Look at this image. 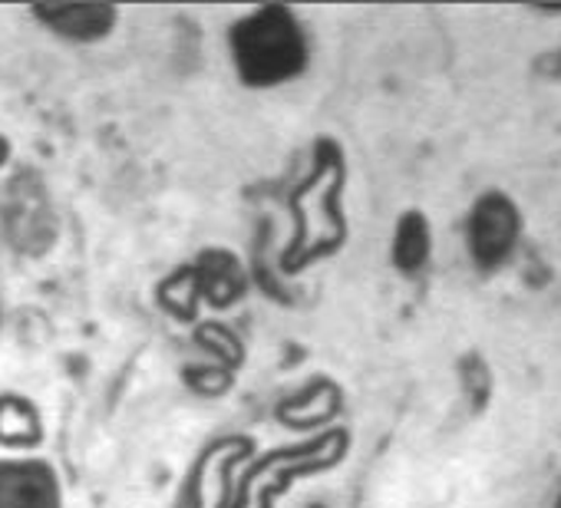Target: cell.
Returning a JSON list of instances; mask_svg holds the SVG:
<instances>
[{"mask_svg":"<svg viewBox=\"0 0 561 508\" xmlns=\"http://www.w3.org/2000/svg\"><path fill=\"white\" fill-rule=\"evenodd\" d=\"M231 50L241 80L251 86H277L298 77L308 54L298 21L280 8L257 11L241 21L231 34Z\"/></svg>","mask_w":561,"mask_h":508,"instance_id":"cell-1","label":"cell"},{"mask_svg":"<svg viewBox=\"0 0 561 508\" xmlns=\"http://www.w3.org/2000/svg\"><path fill=\"white\" fill-rule=\"evenodd\" d=\"M518 211L515 205L499 195V192H489L476 201L472 215H469V247H472V258L482 265V268H495L502 265L512 247H515V238H518Z\"/></svg>","mask_w":561,"mask_h":508,"instance_id":"cell-2","label":"cell"},{"mask_svg":"<svg viewBox=\"0 0 561 508\" xmlns=\"http://www.w3.org/2000/svg\"><path fill=\"white\" fill-rule=\"evenodd\" d=\"M0 508H60V492L41 462H0Z\"/></svg>","mask_w":561,"mask_h":508,"instance_id":"cell-3","label":"cell"},{"mask_svg":"<svg viewBox=\"0 0 561 508\" xmlns=\"http://www.w3.org/2000/svg\"><path fill=\"white\" fill-rule=\"evenodd\" d=\"M430 258V224L420 211L403 215L400 228H397V241H393V262L400 272L413 275L426 265Z\"/></svg>","mask_w":561,"mask_h":508,"instance_id":"cell-4","label":"cell"},{"mask_svg":"<svg viewBox=\"0 0 561 508\" xmlns=\"http://www.w3.org/2000/svg\"><path fill=\"white\" fill-rule=\"evenodd\" d=\"M41 18H44V21H50L60 34H67V37H80V41L106 34V31H110V24L116 21V14H113L110 8H96V4H90V8L41 11Z\"/></svg>","mask_w":561,"mask_h":508,"instance_id":"cell-5","label":"cell"},{"mask_svg":"<svg viewBox=\"0 0 561 508\" xmlns=\"http://www.w3.org/2000/svg\"><path fill=\"white\" fill-rule=\"evenodd\" d=\"M34 436H37V416L31 413V406L21 403L18 396H4V403H0V439L21 446L31 442Z\"/></svg>","mask_w":561,"mask_h":508,"instance_id":"cell-6","label":"cell"},{"mask_svg":"<svg viewBox=\"0 0 561 508\" xmlns=\"http://www.w3.org/2000/svg\"><path fill=\"white\" fill-rule=\"evenodd\" d=\"M558 508H561V505H558Z\"/></svg>","mask_w":561,"mask_h":508,"instance_id":"cell-7","label":"cell"}]
</instances>
